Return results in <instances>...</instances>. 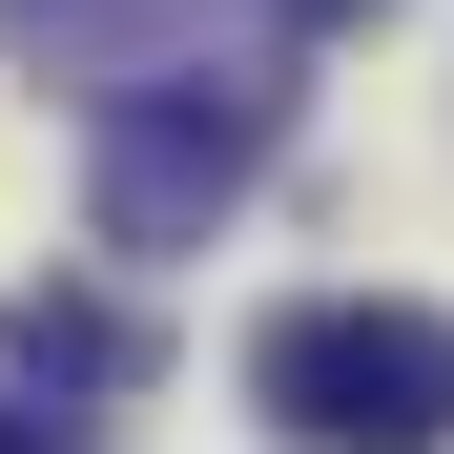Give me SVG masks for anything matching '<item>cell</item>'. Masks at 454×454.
<instances>
[{"label": "cell", "instance_id": "cell-4", "mask_svg": "<svg viewBox=\"0 0 454 454\" xmlns=\"http://www.w3.org/2000/svg\"><path fill=\"white\" fill-rule=\"evenodd\" d=\"M0 454H62V413H21V393H0Z\"/></svg>", "mask_w": 454, "mask_h": 454}, {"label": "cell", "instance_id": "cell-2", "mask_svg": "<svg viewBox=\"0 0 454 454\" xmlns=\"http://www.w3.org/2000/svg\"><path fill=\"white\" fill-rule=\"evenodd\" d=\"M269 124H289L269 62H166V83H124V104H104V166H83L104 248H207V227L248 207Z\"/></svg>", "mask_w": 454, "mask_h": 454}, {"label": "cell", "instance_id": "cell-3", "mask_svg": "<svg viewBox=\"0 0 454 454\" xmlns=\"http://www.w3.org/2000/svg\"><path fill=\"white\" fill-rule=\"evenodd\" d=\"M104 372H124L104 289H0V393H104Z\"/></svg>", "mask_w": 454, "mask_h": 454}, {"label": "cell", "instance_id": "cell-1", "mask_svg": "<svg viewBox=\"0 0 454 454\" xmlns=\"http://www.w3.org/2000/svg\"><path fill=\"white\" fill-rule=\"evenodd\" d=\"M248 413L310 454H454V310L434 289H310L248 331Z\"/></svg>", "mask_w": 454, "mask_h": 454}, {"label": "cell", "instance_id": "cell-5", "mask_svg": "<svg viewBox=\"0 0 454 454\" xmlns=\"http://www.w3.org/2000/svg\"><path fill=\"white\" fill-rule=\"evenodd\" d=\"M269 21H393V0H269Z\"/></svg>", "mask_w": 454, "mask_h": 454}]
</instances>
